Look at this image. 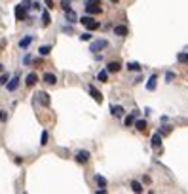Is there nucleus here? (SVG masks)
Masks as SVG:
<instances>
[{
  "instance_id": "21",
  "label": "nucleus",
  "mask_w": 188,
  "mask_h": 194,
  "mask_svg": "<svg viewBox=\"0 0 188 194\" xmlns=\"http://www.w3.org/2000/svg\"><path fill=\"white\" fill-rule=\"evenodd\" d=\"M97 78H99L101 82H106L108 80V70H101V73L97 74Z\"/></svg>"
},
{
  "instance_id": "13",
  "label": "nucleus",
  "mask_w": 188,
  "mask_h": 194,
  "mask_svg": "<svg viewBox=\"0 0 188 194\" xmlns=\"http://www.w3.org/2000/svg\"><path fill=\"white\" fill-rule=\"evenodd\" d=\"M150 143H152V147H154V148H158V147L162 145V133H154V135H152V139H150Z\"/></svg>"
},
{
  "instance_id": "34",
  "label": "nucleus",
  "mask_w": 188,
  "mask_h": 194,
  "mask_svg": "<svg viewBox=\"0 0 188 194\" xmlns=\"http://www.w3.org/2000/svg\"><path fill=\"white\" fill-rule=\"evenodd\" d=\"M46 6L48 8H53V0H46Z\"/></svg>"
},
{
  "instance_id": "10",
  "label": "nucleus",
  "mask_w": 188,
  "mask_h": 194,
  "mask_svg": "<svg viewBox=\"0 0 188 194\" xmlns=\"http://www.w3.org/2000/svg\"><path fill=\"white\" fill-rule=\"evenodd\" d=\"M44 82L49 84V86H53V84H57V76L52 74V73H44Z\"/></svg>"
},
{
  "instance_id": "8",
  "label": "nucleus",
  "mask_w": 188,
  "mask_h": 194,
  "mask_svg": "<svg viewBox=\"0 0 188 194\" xmlns=\"http://www.w3.org/2000/svg\"><path fill=\"white\" fill-rule=\"evenodd\" d=\"M76 160L80 162V164H86V162L89 160V152H88V150H80V152L76 154Z\"/></svg>"
},
{
  "instance_id": "24",
  "label": "nucleus",
  "mask_w": 188,
  "mask_h": 194,
  "mask_svg": "<svg viewBox=\"0 0 188 194\" xmlns=\"http://www.w3.org/2000/svg\"><path fill=\"white\" fill-rule=\"evenodd\" d=\"M38 52H40V55H48L49 52H52V46H40Z\"/></svg>"
},
{
  "instance_id": "6",
  "label": "nucleus",
  "mask_w": 188,
  "mask_h": 194,
  "mask_svg": "<svg viewBox=\"0 0 188 194\" xmlns=\"http://www.w3.org/2000/svg\"><path fill=\"white\" fill-rule=\"evenodd\" d=\"M17 86H19V78H17V74H15L8 84H6V88H8V91H15V90H17Z\"/></svg>"
},
{
  "instance_id": "27",
  "label": "nucleus",
  "mask_w": 188,
  "mask_h": 194,
  "mask_svg": "<svg viewBox=\"0 0 188 194\" xmlns=\"http://www.w3.org/2000/svg\"><path fill=\"white\" fill-rule=\"evenodd\" d=\"M46 143H48V131H42V137H40V145H44V147H46Z\"/></svg>"
},
{
  "instance_id": "17",
  "label": "nucleus",
  "mask_w": 188,
  "mask_h": 194,
  "mask_svg": "<svg viewBox=\"0 0 188 194\" xmlns=\"http://www.w3.org/2000/svg\"><path fill=\"white\" fill-rule=\"evenodd\" d=\"M135 128L139 129V131H146V122L144 120H135Z\"/></svg>"
},
{
  "instance_id": "35",
  "label": "nucleus",
  "mask_w": 188,
  "mask_h": 194,
  "mask_svg": "<svg viewBox=\"0 0 188 194\" xmlns=\"http://www.w3.org/2000/svg\"><path fill=\"white\" fill-rule=\"evenodd\" d=\"M6 120V114H4V111H0V122H4Z\"/></svg>"
},
{
  "instance_id": "33",
  "label": "nucleus",
  "mask_w": 188,
  "mask_h": 194,
  "mask_svg": "<svg viewBox=\"0 0 188 194\" xmlns=\"http://www.w3.org/2000/svg\"><path fill=\"white\" fill-rule=\"evenodd\" d=\"M173 78H175V74H173V73H167V74H165V80H167V82H171Z\"/></svg>"
},
{
  "instance_id": "22",
  "label": "nucleus",
  "mask_w": 188,
  "mask_h": 194,
  "mask_svg": "<svg viewBox=\"0 0 188 194\" xmlns=\"http://www.w3.org/2000/svg\"><path fill=\"white\" fill-rule=\"evenodd\" d=\"M131 189H133V192H143V185L137 183V181H133V183H131Z\"/></svg>"
},
{
  "instance_id": "26",
  "label": "nucleus",
  "mask_w": 188,
  "mask_h": 194,
  "mask_svg": "<svg viewBox=\"0 0 188 194\" xmlns=\"http://www.w3.org/2000/svg\"><path fill=\"white\" fill-rule=\"evenodd\" d=\"M95 181H97V185H99V186H106V179H105V177L97 175V177H95Z\"/></svg>"
},
{
  "instance_id": "14",
  "label": "nucleus",
  "mask_w": 188,
  "mask_h": 194,
  "mask_svg": "<svg viewBox=\"0 0 188 194\" xmlns=\"http://www.w3.org/2000/svg\"><path fill=\"white\" fill-rule=\"evenodd\" d=\"M36 80H38V76H36L34 73H31V74H27V78H25V84L31 88V86H34L36 84Z\"/></svg>"
},
{
  "instance_id": "30",
  "label": "nucleus",
  "mask_w": 188,
  "mask_h": 194,
  "mask_svg": "<svg viewBox=\"0 0 188 194\" xmlns=\"http://www.w3.org/2000/svg\"><path fill=\"white\" fill-rule=\"evenodd\" d=\"M160 133H162V135H167V133H171V128H169V126H163Z\"/></svg>"
},
{
  "instance_id": "11",
  "label": "nucleus",
  "mask_w": 188,
  "mask_h": 194,
  "mask_svg": "<svg viewBox=\"0 0 188 194\" xmlns=\"http://www.w3.org/2000/svg\"><path fill=\"white\" fill-rule=\"evenodd\" d=\"M114 34H116V36H126V34H127V27L116 25V27H114Z\"/></svg>"
},
{
  "instance_id": "12",
  "label": "nucleus",
  "mask_w": 188,
  "mask_h": 194,
  "mask_svg": "<svg viewBox=\"0 0 188 194\" xmlns=\"http://www.w3.org/2000/svg\"><path fill=\"white\" fill-rule=\"evenodd\" d=\"M137 114H139V112H137V111H133L131 114H129V116H126V120H124V122H126V126H127V128L135 124V120H137Z\"/></svg>"
},
{
  "instance_id": "19",
  "label": "nucleus",
  "mask_w": 188,
  "mask_h": 194,
  "mask_svg": "<svg viewBox=\"0 0 188 194\" xmlns=\"http://www.w3.org/2000/svg\"><path fill=\"white\" fill-rule=\"evenodd\" d=\"M31 42H32V36H25L23 40L19 42V48H29V46H31Z\"/></svg>"
},
{
  "instance_id": "36",
  "label": "nucleus",
  "mask_w": 188,
  "mask_h": 194,
  "mask_svg": "<svg viewBox=\"0 0 188 194\" xmlns=\"http://www.w3.org/2000/svg\"><path fill=\"white\" fill-rule=\"evenodd\" d=\"M2 70H4V67H2V65H0V74H2Z\"/></svg>"
},
{
  "instance_id": "23",
  "label": "nucleus",
  "mask_w": 188,
  "mask_h": 194,
  "mask_svg": "<svg viewBox=\"0 0 188 194\" xmlns=\"http://www.w3.org/2000/svg\"><path fill=\"white\" fill-rule=\"evenodd\" d=\"M8 80H10V74H6V73L0 74V86H6V84H8Z\"/></svg>"
},
{
  "instance_id": "18",
  "label": "nucleus",
  "mask_w": 188,
  "mask_h": 194,
  "mask_svg": "<svg viewBox=\"0 0 188 194\" xmlns=\"http://www.w3.org/2000/svg\"><path fill=\"white\" fill-rule=\"evenodd\" d=\"M156 80H158V78H156V74H152V76H150V80H148V84H146V88H148L150 91H152V90H156Z\"/></svg>"
},
{
  "instance_id": "37",
  "label": "nucleus",
  "mask_w": 188,
  "mask_h": 194,
  "mask_svg": "<svg viewBox=\"0 0 188 194\" xmlns=\"http://www.w3.org/2000/svg\"><path fill=\"white\" fill-rule=\"evenodd\" d=\"M110 2H114V4H116V2H118V0H110Z\"/></svg>"
},
{
  "instance_id": "7",
  "label": "nucleus",
  "mask_w": 188,
  "mask_h": 194,
  "mask_svg": "<svg viewBox=\"0 0 188 194\" xmlns=\"http://www.w3.org/2000/svg\"><path fill=\"white\" fill-rule=\"evenodd\" d=\"M36 97H38V101L44 105V107L49 105V93H46V91H38V95H36Z\"/></svg>"
},
{
  "instance_id": "20",
  "label": "nucleus",
  "mask_w": 188,
  "mask_h": 194,
  "mask_svg": "<svg viewBox=\"0 0 188 194\" xmlns=\"http://www.w3.org/2000/svg\"><path fill=\"white\" fill-rule=\"evenodd\" d=\"M42 23H44V27H48L49 23H52V17H49V13H48V12L42 13Z\"/></svg>"
},
{
  "instance_id": "32",
  "label": "nucleus",
  "mask_w": 188,
  "mask_h": 194,
  "mask_svg": "<svg viewBox=\"0 0 188 194\" xmlns=\"http://www.w3.org/2000/svg\"><path fill=\"white\" fill-rule=\"evenodd\" d=\"M80 38H82V40H86V42H88V40H91V34H89V32H84V34H82Z\"/></svg>"
},
{
  "instance_id": "15",
  "label": "nucleus",
  "mask_w": 188,
  "mask_h": 194,
  "mask_svg": "<svg viewBox=\"0 0 188 194\" xmlns=\"http://www.w3.org/2000/svg\"><path fill=\"white\" fill-rule=\"evenodd\" d=\"M86 12L89 15H97V13H101V4L99 6H86Z\"/></svg>"
},
{
  "instance_id": "2",
  "label": "nucleus",
  "mask_w": 188,
  "mask_h": 194,
  "mask_svg": "<svg viewBox=\"0 0 188 194\" xmlns=\"http://www.w3.org/2000/svg\"><path fill=\"white\" fill-rule=\"evenodd\" d=\"M15 19H19V21H25L27 19V8H25L23 4L15 6Z\"/></svg>"
},
{
  "instance_id": "16",
  "label": "nucleus",
  "mask_w": 188,
  "mask_h": 194,
  "mask_svg": "<svg viewBox=\"0 0 188 194\" xmlns=\"http://www.w3.org/2000/svg\"><path fill=\"white\" fill-rule=\"evenodd\" d=\"M65 17H67V21L69 23H76V12H72V10H69V12H65Z\"/></svg>"
},
{
  "instance_id": "3",
  "label": "nucleus",
  "mask_w": 188,
  "mask_h": 194,
  "mask_svg": "<svg viewBox=\"0 0 188 194\" xmlns=\"http://www.w3.org/2000/svg\"><path fill=\"white\" fill-rule=\"evenodd\" d=\"M108 46V42L106 40H95L91 44V48H89V52H99V49H103V48H106Z\"/></svg>"
},
{
  "instance_id": "5",
  "label": "nucleus",
  "mask_w": 188,
  "mask_h": 194,
  "mask_svg": "<svg viewBox=\"0 0 188 194\" xmlns=\"http://www.w3.org/2000/svg\"><path fill=\"white\" fill-rule=\"evenodd\" d=\"M110 112H112V116H116V118H122V116H124V114H126L124 107H120V105H112Z\"/></svg>"
},
{
  "instance_id": "29",
  "label": "nucleus",
  "mask_w": 188,
  "mask_h": 194,
  "mask_svg": "<svg viewBox=\"0 0 188 194\" xmlns=\"http://www.w3.org/2000/svg\"><path fill=\"white\" fill-rule=\"evenodd\" d=\"M101 0H86V6H99Z\"/></svg>"
},
{
  "instance_id": "28",
  "label": "nucleus",
  "mask_w": 188,
  "mask_h": 194,
  "mask_svg": "<svg viewBox=\"0 0 188 194\" xmlns=\"http://www.w3.org/2000/svg\"><path fill=\"white\" fill-rule=\"evenodd\" d=\"M61 8H63L65 12H69V10H70V2H69V0H63V2H61Z\"/></svg>"
},
{
  "instance_id": "31",
  "label": "nucleus",
  "mask_w": 188,
  "mask_h": 194,
  "mask_svg": "<svg viewBox=\"0 0 188 194\" xmlns=\"http://www.w3.org/2000/svg\"><path fill=\"white\" fill-rule=\"evenodd\" d=\"M179 61H183V63H188V53H180V55H179Z\"/></svg>"
},
{
  "instance_id": "9",
  "label": "nucleus",
  "mask_w": 188,
  "mask_h": 194,
  "mask_svg": "<svg viewBox=\"0 0 188 194\" xmlns=\"http://www.w3.org/2000/svg\"><path fill=\"white\" fill-rule=\"evenodd\" d=\"M120 69H122V65H120L118 61H110V63L106 65V70H108V73H118Z\"/></svg>"
},
{
  "instance_id": "4",
  "label": "nucleus",
  "mask_w": 188,
  "mask_h": 194,
  "mask_svg": "<svg viewBox=\"0 0 188 194\" xmlns=\"http://www.w3.org/2000/svg\"><path fill=\"white\" fill-rule=\"evenodd\" d=\"M89 93H91V97L95 99L97 103H103V93H101V91L95 88V86H89Z\"/></svg>"
},
{
  "instance_id": "1",
  "label": "nucleus",
  "mask_w": 188,
  "mask_h": 194,
  "mask_svg": "<svg viewBox=\"0 0 188 194\" xmlns=\"http://www.w3.org/2000/svg\"><path fill=\"white\" fill-rule=\"evenodd\" d=\"M80 23H82L86 29H88V31H97V29L101 27V23H99V21H95V19H93V17H89V15L82 17V19H80Z\"/></svg>"
},
{
  "instance_id": "25",
  "label": "nucleus",
  "mask_w": 188,
  "mask_h": 194,
  "mask_svg": "<svg viewBox=\"0 0 188 194\" xmlns=\"http://www.w3.org/2000/svg\"><path fill=\"white\" fill-rule=\"evenodd\" d=\"M127 69H129V70H141V65L135 63V61H131V63H127Z\"/></svg>"
}]
</instances>
